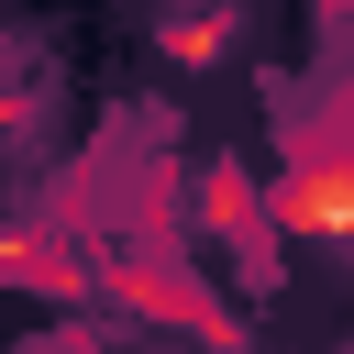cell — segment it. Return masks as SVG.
<instances>
[{
	"instance_id": "6da1fadb",
	"label": "cell",
	"mask_w": 354,
	"mask_h": 354,
	"mask_svg": "<svg viewBox=\"0 0 354 354\" xmlns=\"http://www.w3.org/2000/svg\"><path fill=\"white\" fill-rule=\"evenodd\" d=\"M77 254H88V299L133 310L144 332H177V343H199V354H232V343H243V321H232L177 254H144V243H77Z\"/></svg>"
},
{
	"instance_id": "7a4b0ae2",
	"label": "cell",
	"mask_w": 354,
	"mask_h": 354,
	"mask_svg": "<svg viewBox=\"0 0 354 354\" xmlns=\"http://www.w3.org/2000/svg\"><path fill=\"white\" fill-rule=\"evenodd\" d=\"M266 232H288V243H310V254H332V243L354 232V155H343V133H310V144L266 177Z\"/></svg>"
},
{
	"instance_id": "3957f363",
	"label": "cell",
	"mask_w": 354,
	"mask_h": 354,
	"mask_svg": "<svg viewBox=\"0 0 354 354\" xmlns=\"http://www.w3.org/2000/svg\"><path fill=\"white\" fill-rule=\"evenodd\" d=\"M0 288H22V299H55V310H77L88 299V254L66 243V232H0Z\"/></svg>"
},
{
	"instance_id": "277c9868",
	"label": "cell",
	"mask_w": 354,
	"mask_h": 354,
	"mask_svg": "<svg viewBox=\"0 0 354 354\" xmlns=\"http://www.w3.org/2000/svg\"><path fill=\"white\" fill-rule=\"evenodd\" d=\"M199 221L232 254H266V177H243L232 155H199Z\"/></svg>"
},
{
	"instance_id": "5b68a950",
	"label": "cell",
	"mask_w": 354,
	"mask_h": 354,
	"mask_svg": "<svg viewBox=\"0 0 354 354\" xmlns=\"http://www.w3.org/2000/svg\"><path fill=\"white\" fill-rule=\"evenodd\" d=\"M232 33H243V0H166V11H155V55H166V66H188V77H199V66H221V55H232Z\"/></svg>"
},
{
	"instance_id": "8992f818",
	"label": "cell",
	"mask_w": 354,
	"mask_h": 354,
	"mask_svg": "<svg viewBox=\"0 0 354 354\" xmlns=\"http://www.w3.org/2000/svg\"><path fill=\"white\" fill-rule=\"evenodd\" d=\"M22 111H33V88H22V55L0 44V122H22Z\"/></svg>"
},
{
	"instance_id": "52a82bcc",
	"label": "cell",
	"mask_w": 354,
	"mask_h": 354,
	"mask_svg": "<svg viewBox=\"0 0 354 354\" xmlns=\"http://www.w3.org/2000/svg\"><path fill=\"white\" fill-rule=\"evenodd\" d=\"M321 11H332V0H321Z\"/></svg>"
}]
</instances>
